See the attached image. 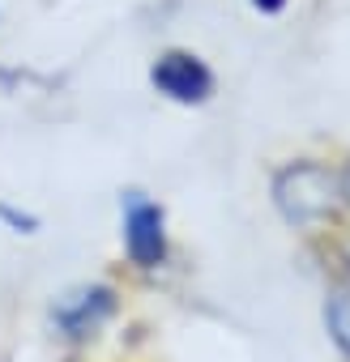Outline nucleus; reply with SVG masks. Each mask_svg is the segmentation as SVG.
Masks as SVG:
<instances>
[{"label": "nucleus", "instance_id": "1", "mask_svg": "<svg viewBox=\"0 0 350 362\" xmlns=\"http://www.w3.org/2000/svg\"><path fill=\"white\" fill-rule=\"evenodd\" d=\"M273 209L282 214L286 226L295 230H320L324 222L337 218L341 201V179L333 166L316 162V158H295L273 175Z\"/></svg>", "mask_w": 350, "mask_h": 362}, {"label": "nucleus", "instance_id": "2", "mask_svg": "<svg viewBox=\"0 0 350 362\" xmlns=\"http://www.w3.org/2000/svg\"><path fill=\"white\" fill-rule=\"evenodd\" d=\"M149 86L171 98V103H180V107H201L214 98V69L197 56V52H184V47H171L162 52L154 64H149Z\"/></svg>", "mask_w": 350, "mask_h": 362}, {"label": "nucleus", "instance_id": "3", "mask_svg": "<svg viewBox=\"0 0 350 362\" xmlns=\"http://www.w3.org/2000/svg\"><path fill=\"white\" fill-rule=\"evenodd\" d=\"M124 252L137 269H158L166 260V214L141 192H124Z\"/></svg>", "mask_w": 350, "mask_h": 362}, {"label": "nucleus", "instance_id": "4", "mask_svg": "<svg viewBox=\"0 0 350 362\" xmlns=\"http://www.w3.org/2000/svg\"><path fill=\"white\" fill-rule=\"evenodd\" d=\"M111 315H115V290H111V286H77V290H69V294H60V298L52 303V324H56L69 341L90 337V332L103 328Z\"/></svg>", "mask_w": 350, "mask_h": 362}, {"label": "nucleus", "instance_id": "5", "mask_svg": "<svg viewBox=\"0 0 350 362\" xmlns=\"http://www.w3.org/2000/svg\"><path fill=\"white\" fill-rule=\"evenodd\" d=\"M324 324H329L333 345L350 358V286H346V290H337V294L329 298V307H324Z\"/></svg>", "mask_w": 350, "mask_h": 362}, {"label": "nucleus", "instance_id": "6", "mask_svg": "<svg viewBox=\"0 0 350 362\" xmlns=\"http://www.w3.org/2000/svg\"><path fill=\"white\" fill-rule=\"evenodd\" d=\"M0 222H5L9 230H18V235H35L39 230V218L35 214H22V209H13L5 201H0Z\"/></svg>", "mask_w": 350, "mask_h": 362}, {"label": "nucleus", "instance_id": "7", "mask_svg": "<svg viewBox=\"0 0 350 362\" xmlns=\"http://www.w3.org/2000/svg\"><path fill=\"white\" fill-rule=\"evenodd\" d=\"M252 9H256V13H269V18H273V13H282V9H286V0H252Z\"/></svg>", "mask_w": 350, "mask_h": 362}, {"label": "nucleus", "instance_id": "8", "mask_svg": "<svg viewBox=\"0 0 350 362\" xmlns=\"http://www.w3.org/2000/svg\"><path fill=\"white\" fill-rule=\"evenodd\" d=\"M337 179H341V201H346V205H350V162H346V170H341V175H337Z\"/></svg>", "mask_w": 350, "mask_h": 362}, {"label": "nucleus", "instance_id": "9", "mask_svg": "<svg viewBox=\"0 0 350 362\" xmlns=\"http://www.w3.org/2000/svg\"><path fill=\"white\" fill-rule=\"evenodd\" d=\"M346 264H350V239H346Z\"/></svg>", "mask_w": 350, "mask_h": 362}]
</instances>
